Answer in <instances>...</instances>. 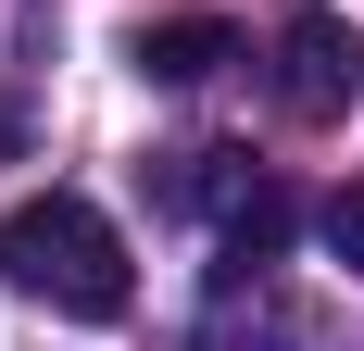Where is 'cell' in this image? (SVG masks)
<instances>
[{
    "label": "cell",
    "mask_w": 364,
    "mask_h": 351,
    "mask_svg": "<svg viewBox=\"0 0 364 351\" xmlns=\"http://www.w3.org/2000/svg\"><path fill=\"white\" fill-rule=\"evenodd\" d=\"M0 276L26 288V301H50V314H75V326H113L139 301L126 239H113V213L88 188H38V201L0 213Z\"/></svg>",
    "instance_id": "6da1fadb"
},
{
    "label": "cell",
    "mask_w": 364,
    "mask_h": 351,
    "mask_svg": "<svg viewBox=\"0 0 364 351\" xmlns=\"http://www.w3.org/2000/svg\"><path fill=\"white\" fill-rule=\"evenodd\" d=\"M289 188H264V176H239V188H226V288L239 276H264V264H277V251H289Z\"/></svg>",
    "instance_id": "277c9868"
},
{
    "label": "cell",
    "mask_w": 364,
    "mask_h": 351,
    "mask_svg": "<svg viewBox=\"0 0 364 351\" xmlns=\"http://www.w3.org/2000/svg\"><path fill=\"white\" fill-rule=\"evenodd\" d=\"M352 88H364V38L339 26L327 0H314V13H289V26H277V101H289L301 126H339V113H352Z\"/></svg>",
    "instance_id": "7a4b0ae2"
},
{
    "label": "cell",
    "mask_w": 364,
    "mask_h": 351,
    "mask_svg": "<svg viewBox=\"0 0 364 351\" xmlns=\"http://www.w3.org/2000/svg\"><path fill=\"white\" fill-rule=\"evenodd\" d=\"M226 50H239L226 13H164V26H139V75H151V88H201Z\"/></svg>",
    "instance_id": "3957f363"
},
{
    "label": "cell",
    "mask_w": 364,
    "mask_h": 351,
    "mask_svg": "<svg viewBox=\"0 0 364 351\" xmlns=\"http://www.w3.org/2000/svg\"><path fill=\"white\" fill-rule=\"evenodd\" d=\"M13 151H26V113H13V101H0V163H13Z\"/></svg>",
    "instance_id": "8992f818"
},
{
    "label": "cell",
    "mask_w": 364,
    "mask_h": 351,
    "mask_svg": "<svg viewBox=\"0 0 364 351\" xmlns=\"http://www.w3.org/2000/svg\"><path fill=\"white\" fill-rule=\"evenodd\" d=\"M314 226H327V251L364 276V176H352V188H327V213H314Z\"/></svg>",
    "instance_id": "5b68a950"
}]
</instances>
